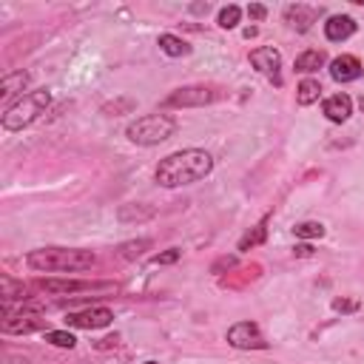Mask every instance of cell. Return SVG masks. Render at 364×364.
Instances as JSON below:
<instances>
[{
  "mask_svg": "<svg viewBox=\"0 0 364 364\" xmlns=\"http://www.w3.org/2000/svg\"><path fill=\"white\" fill-rule=\"evenodd\" d=\"M316 9H310V6H301V3H296V6H287L284 9V20L296 28V31H307L310 26H313V20H316Z\"/></svg>",
  "mask_w": 364,
  "mask_h": 364,
  "instance_id": "5bb4252c",
  "label": "cell"
},
{
  "mask_svg": "<svg viewBox=\"0 0 364 364\" xmlns=\"http://www.w3.org/2000/svg\"><path fill=\"white\" fill-rule=\"evenodd\" d=\"M0 284H3V301H6V304H9L11 299H28V287H26L23 282L17 284V282H11L9 276H3Z\"/></svg>",
  "mask_w": 364,
  "mask_h": 364,
  "instance_id": "d6986e66",
  "label": "cell"
},
{
  "mask_svg": "<svg viewBox=\"0 0 364 364\" xmlns=\"http://www.w3.org/2000/svg\"><path fill=\"white\" fill-rule=\"evenodd\" d=\"M151 216H154L151 208H128V205L119 208V219H122V222H128V219H136V222H139V219H151Z\"/></svg>",
  "mask_w": 364,
  "mask_h": 364,
  "instance_id": "cb8c5ba5",
  "label": "cell"
},
{
  "mask_svg": "<svg viewBox=\"0 0 364 364\" xmlns=\"http://www.w3.org/2000/svg\"><path fill=\"white\" fill-rule=\"evenodd\" d=\"M239 17H242V9H239V6H225V9L219 11V26H222V28H236Z\"/></svg>",
  "mask_w": 364,
  "mask_h": 364,
  "instance_id": "603a6c76",
  "label": "cell"
},
{
  "mask_svg": "<svg viewBox=\"0 0 364 364\" xmlns=\"http://www.w3.org/2000/svg\"><path fill=\"white\" fill-rule=\"evenodd\" d=\"M142 247H151V239H139V242H128V245H122V247H119V256L134 259V256L142 253Z\"/></svg>",
  "mask_w": 364,
  "mask_h": 364,
  "instance_id": "d4e9b609",
  "label": "cell"
},
{
  "mask_svg": "<svg viewBox=\"0 0 364 364\" xmlns=\"http://www.w3.org/2000/svg\"><path fill=\"white\" fill-rule=\"evenodd\" d=\"M28 85V74L26 71H14V74H6L3 77V97H11V94H20L23 88Z\"/></svg>",
  "mask_w": 364,
  "mask_h": 364,
  "instance_id": "ac0fdd59",
  "label": "cell"
},
{
  "mask_svg": "<svg viewBox=\"0 0 364 364\" xmlns=\"http://www.w3.org/2000/svg\"><path fill=\"white\" fill-rule=\"evenodd\" d=\"M216 100V94L210 91V88H205V85H185V88H176L168 100H165V105L168 108H191V105H208V102H213Z\"/></svg>",
  "mask_w": 364,
  "mask_h": 364,
  "instance_id": "8992f818",
  "label": "cell"
},
{
  "mask_svg": "<svg viewBox=\"0 0 364 364\" xmlns=\"http://www.w3.org/2000/svg\"><path fill=\"white\" fill-rule=\"evenodd\" d=\"M330 77H333L336 82H353V80H358V77H361V63H358V57H353V54L336 57V60L330 63Z\"/></svg>",
  "mask_w": 364,
  "mask_h": 364,
  "instance_id": "30bf717a",
  "label": "cell"
},
{
  "mask_svg": "<svg viewBox=\"0 0 364 364\" xmlns=\"http://www.w3.org/2000/svg\"><path fill=\"white\" fill-rule=\"evenodd\" d=\"M193 11H196V14H202V11H208V3H196V6H193Z\"/></svg>",
  "mask_w": 364,
  "mask_h": 364,
  "instance_id": "f1b7e54d",
  "label": "cell"
},
{
  "mask_svg": "<svg viewBox=\"0 0 364 364\" xmlns=\"http://www.w3.org/2000/svg\"><path fill=\"white\" fill-rule=\"evenodd\" d=\"M250 63H253V68H259L264 77H270L276 85H282V77H279V68H282V54H279L273 46L253 48V51H250Z\"/></svg>",
  "mask_w": 364,
  "mask_h": 364,
  "instance_id": "ba28073f",
  "label": "cell"
},
{
  "mask_svg": "<svg viewBox=\"0 0 364 364\" xmlns=\"http://www.w3.org/2000/svg\"><path fill=\"white\" fill-rule=\"evenodd\" d=\"M91 250L80 247H40L26 256V264L40 273H74V270H88L94 264Z\"/></svg>",
  "mask_w": 364,
  "mask_h": 364,
  "instance_id": "7a4b0ae2",
  "label": "cell"
},
{
  "mask_svg": "<svg viewBox=\"0 0 364 364\" xmlns=\"http://www.w3.org/2000/svg\"><path fill=\"white\" fill-rule=\"evenodd\" d=\"M111 318H114V313L108 307H88V310H80V313H68L65 324H71L77 330H100V327H108Z\"/></svg>",
  "mask_w": 364,
  "mask_h": 364,
  "instance_id": "52a82bcc",
  "label": "cell"
},
{
  "mask_svg": "<svg viewBox=\"0 0 364 364\" xmlns=\"http://www.w3.org/2000/svg\"><path fill=\"white\" fill-rule=\"evenodd\" d=\"M247 14H250V20H264L267 17V9L262 3H250L247 6Z\"/></svg>",
  "mask_w": 364,
  "mask_h": 364,
  "instance_id": "83f0119b",
  "label": "cell"
},
{
  "mask_svg": "<svg viewBox=\"0 0 364 364\" xmlns=\"http://www.w3.org/2000/svg\"><path fill=\"white\" fill-rule=\"evenodd\" d=\"M324 51H316V48H310V51H301L299 57H296V71H301V74H310V71H318L321 65H324Z\"/></svg>",
  "mask_w": 364,
  "mask_h": 364,
  "instance_id": "9a60e30c",
  "label": "cell"
},
{
  "mask_svg": "<svg viewBox=\"0 0 364 364\" xmlns=\"http://www.w3.org/2000/svg\"><path fill=\"white\" fill-rule=\"evenodd\" d=\"M159 48L168 57H185V54H191V46L185 40H179L176 34H159Z\"/></svg>",
  "mask_w": 364,
  "mask_h": 364,
  "instance_id": "2e32d148",
  "label": "cell"
},
{
  "mask_svg": "<svg viewBox=\"0 0 364 364\" xmlns=\"http://www.w3.org/2000/svg\"><path fill=\"white\" fill-rule=\"evenodd\" d=\"M318 94H321L318 80H301L299 88H296V102H299V105H310V102L318 100Z\"/></svg>",
  "mask_w": 364,
  "mask_h": 364,
  "instance_id": "e0dca14e",
  "label": "cell"
},
{
  "mask_svg": "<svg viewBox=\"0 0 364 364\" xmlns=\"http://www.w3.org/2000/svg\"><path fill=\"white\" fill-rule=\"evenodd\" d=\"M176 259H179V250H176V247H171L168 253H156L151 262H154V264H171V262H176Z\"/></svg>",
  "mask_w": 364,
  "mask_h": 364,
  "instance_id": "484cf974",
  "label": "cell"
},
{
  "mask_svg": "<svg viewBox=\"0 0 364 364\" xmlns=\"http://www.w3.org/2000/svg\"><path fill=\"white\" fill-rule=\"evenodd\" d=\"M299 239H321L324 236V225L321 222H301L293 228Z\"/></svg>",
  "mask_w": 364,
  "mask_h": 364,
  "instance_id": "ffe728a7",
  "label": "cell"
},
{
  "mask_svg": "<svg viewBox=\"0 0 364 364\" xmlns=\"http://www.w3.org/2000/svg\"><path fill=\"white\" fill-rule=\"evenodd\" d=\"M48 91L46 88H37V91H28L23 94L17 102H11L6 111H3V128L6 131H23L26 125H31L46 108H48Z\"/></svg>",
  "mask_w": 364,
  "mask_h": 364,
  "instance_id": "3957f363",
  "label": "cell"
},
{
  "mask_svg": "<svg viewBox=\"0 0 364 364\" xmlns=\"http://www.w3.org/2000/svg\"><path fill=\"white\" fill-rule=\"evenodd\" d=\"M264 233H267V228H264V222H259L247 236H242V242H239V250H247V247H256L259 242H264Z\"/></svg>",
  "mask_w": 364,
  "mask_h": 364,
  "instance_id": "44dd1931",
  "label": "cell"
},
{
  "mask_svg": "<svg viewBox=\"0 0 364 364\" xmlns=\"http://www.w3.org/2000/svg\"><path fill=\"white\" fill-rule=\"evenodd\" d=\"M176 131V119L168 114H145L128 125V139L136 145H159Z\"/></svg>",
  "mask_w": 364,
  "mask_h": 364,
  "instance_id": "277c9868",
  "label": "cell"
},
{
  "mask_svg": "<svg viewBox=\"0 0 364 364\" xmlns=\"http://www.w3.org/2000/svg\"><path fill=\"white\" fill-rule=\"evenodd\" d=\"M210 171H213V156L208 151L188 148V151H176V154L165 156L156 165V182L162 188H179V185L205 179Z\"/></svg>",
  "mask_w": 364,
  "mask_h": 364,
  "instance_id": "6da1fadb",
  "label": "cell"
},
{
  "mask_svg": "<svg viewBox=\"0 0 364 364\" xmlns=\"http://www.w3.org/2000/svg\"><path fill=\"white\" fill-rule=\"evenodd\" d=\"M43 324H46V318H40L37 313H28V310H23L17 316L9 313L6 321H3V333H31V330H37Z\"/></svg>",
  "mask_w": 364,
  "mask_h": 364,
  "instance_id": "8fae6325",
  "label": "cell"
},
{
  "mask_svg": "<svg viewBox=\"0 0 364 364\" xmlns=\"http://www.w3.org/2000/svg\"><path fill=\"white\" fill-rule=\"evenodd\" d=\"M145 364H156V361H145Z\"/></svg>",
  "mask_w": 364,
  "mask_h": 364,
  "instance_id": "f546056e",
  "label": "cell"
},
{
  "mask_svg": "<svg viewBox=\"0 0 364 364\" xmlns=\"http://www.w3.org/2000/svg\"><path fill=\"white\" fill-rule=\"evenodd\" d=\"M353 31H355V20L347 17V14H333V17L324 23V34H327V40H333V43H341V40L353 37Z\"/></svg>",
  "mask_w": 364,
  "mask_h": 364,
  "instance_id": "7c38bea8",
  "label": "cell"
},
{
  "mask_svg": "<svg viewBox=\"0 0 364 364\" xmlns=\"http://www.w3.org/2000/svg\"><path fill=\"white\" fill-rule=\"evenodd\" d=\"M353 114V100L347 94H333L324 100V117L330 122H344Z\"/></svg>",
  "mask_w": 364,
  "mask_h": 364,
  "instance_id": "4fadbf2b",
  "label": "cell"
},
{
  "mask_svg": "<svg viewBox=\"0 0 364 364\" xmlns=\"http://www.w3.org/2000/svg\"><path fill=\"white\" fill-rule=\"evenodd\" d=\"M228 344L236 347V350H262L267 347L264 336L259 333V327L253 321H239L228 330Z\"/></svg>",
  "mask_w": 364,
  "mask_h": 364,
  "instance_id": "5b68a950",
  "label": "cell"
},
{
  "mask_svg": "<svg viewBox=\"0 0 364 364\" xmlns=\"http://www.w3.org/2000/svg\"><path fill=\"white\" fill-rule=\"evenodd\" d=\"M46 341H51L54 347H68V350L77 344L74 333H65V330H48V333H46Z\"/></svg>",
  "mask_w": 364,
  "mask_h": 364,
  "instance_id": "7402d4cb",
  "label": "cell"
},
{
  "mask_svg": "<svg viewBox=\"0 0 364 364\" xmlns=\"http://www.w3.org/2000/svg\"><path fill=\"white\" fill-rule=\"evenodd\" d=\"M40 290L46 293H88V290H114V284L108 282H65V279H43L37 282Z\"/></svg>",
  "mask_w": 364,
  "mask_h": 364,
  "instance_id": "9c48e42d",
  "label": "cell"
},
{
  "mask_svg": "<svg viewBox=\"0 0 364 364\" xmlns=\"http://www.w3.org/2000/svg\"><path fill=\"white\" fill-rule=\"evenodd\" d=\"M333 310H336V313H353V310H358V301H350V299H336V301H333Z\"/></svg>",
  "mask_w": 364,
  "mask_h": 364,
  "instance_id": "4316f807",
  "label": "cell"
}]
</instances>
